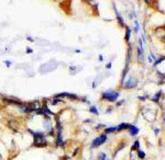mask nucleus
I'll return each mask as SVG.
<instances>
[{
  "instance_id": "f257e3e1",
  "label": "nucleus",
  "mask_w": 165,
  "mask_h": 160,
  "mask_svg": "<svg viewBox=\"0 0 165 160\" xmlns=\"http://www.w3.org/2000/svg\"><path fill=\"white\" fill-rule=\"evenodd\" d=\"M34 135V145L38 147H43L46 145V139L42 133H33Z\"/></svg>"
},
{
  "instance_id": "f03ea898",
  "label": "nucleus",
  "mask_w": 165,
  "mask_h": 160,
  "mask_svg": "<svg viewBox=\"0 0 165 160\" xmlns=\"http://www.w3.org/2000/svg\"><path fill=\"white\" fill-rule=\"evenodd\" d=\"M103 97L109 101H116L119 97V93L115 92V91H106L103 93Z\"/></svg>"
},
{
  "instance_id": "7ed1b4c3",
  "label": "nucleus",
  "mask_w": 165,
  "mask_h": 160,
  "mask_svg": "<svg viewBox=\"0 0 165 160\" xmlns=\"http://www.w3.org/2000/svg\"><path fill=\"white\" fill-rule=\"evenodd\" d=\"M106 140H107V136H106V135L100 136V137H98L97 139H95L93 142V147H97V146L103 145V144L105 143Z\"/></svg>"
},
{
  "instance_id": "20e7f679",
  "label": "nucleus",
  "mask_w": 165,
  "mask_h": 160,
  "mask_svg": "<svg viewBox=\"0 0 165 160\" xmlns=\"http://www.w3.org/2000/svg\"><path fill=\"white\" fill-rule=\"evenodd\" d=\"M138 133H139V128L137 127V126H130V134L132 136L137 135Z\"/></svg>"
},
{
  "instance_id": "39448f33",
  "label": "nucleus",
  "mask_w": 165,
  "mask_h": 160,
  "mask_svg": "<svg viewBox=\"0 0 165 160\" xmlns=\"http://www.w3.org/2000/svg\"><path fill=\"white\" fill-rule=\"evenodd\" d=\"M117 128L118 130H125V128H130V125L129 124H120L119 126H117Z\"/></svg>"
},
{
  "instance_id": "423d86ee",
  "label": "nucleus",
  "mask_w": 165,
  "mask_h": 160,
  "mask_svg": "<svg viewBox=\"0 0 165 160\" xmlns=\"http://www.w3.org/2000/svg\"><path fill=\"white\" fill-rule=\"evenodd\" d=\"M99 160H108L107 159V155H106L105 153H101L99 156Z\"/></svg>"
},
{
  "instance_id": "0eeeda50",
  "label": "nucleus",
  "mask_w": 165,
  "mask_h": 160,
  "mask_svg": "<svg viewBox=\"0 0 165 160\" xmlns=\"http://www.w3.org/2000/svg\"><path fill=\"white\" fill-rule=\"evenodd\" d=\"M117 130L116 127H110V128H107L106 130V134H108V133H112V132H115V130Z\"/></svg>"
},
{
  "instance_id": "6e6552de",
  "label": "nucleus",
  "mask_w": 165,
  "mask_h": 160,
  "mask_svg": "<svg viewBox=\"0 0 165 160\" xmlns=\"http://www.w3.org/2000/svg\"><path fill=\"white\" fill-rule=\"evenodd\" d=\"M90 112L94 113V114H98V110L95 108V106H91V108H90Z\"/></svg>"
},
{
  "instance_id": "1a4fd4ad",
  "label": "nucleus",
  "mask_w": 165,
  "mask_h": 160,
  "mask_svg": "<svg viewBox=\"0 0 165 160\" xmlns=\"http://www.w3.org/2000/svg\"><path fill=\"white\" fill-rule=\"evenodd\" d=\"M139 157H140V158H144L145 157L144 153H143V151H141V150L139 151Z\"/></svg>"
},
{
  "instance_id": "9d476101",
  "label": "nucleus",
  "mask_w": 165,
  "mask_h": 160,
  "mask_svg": "<svg viewBox=\"0 0 165 160\" xmlns=\"http://www.w3.org/2000/svg\"><path fill=\"white\" fill-rule=\"evenodd\" d=\"M129 36H130V29H127V40H129Z\"/></svg>"
},
{
  "instance_id": "9b49d317",
  "label": "nucleus",
  "mask_w": 165,
  "mask_h": 160,
  "mask_svg": "<svg viewBox=\"0 0 165 160\" xmlns=\"http://www.w3.org/2000/svg\"><path fill=\"white\" fill-rule=\"evenodd\" d=\"M32 52H33V50H31V48H27V54H31Z\"/></svg>"
},
{
  "instance_id": "f8f14e48",
  "label": "nucleus",
  "mask_w": 165,
  "mask_h": 160,
  "mask_svg": "<svg viewBox=\"0 0 165 160\" xmlns=\"http://www.w3.org/2000/svg\"><path fill=\"white\" fill-rule=\"evenodd\" d=\"M5 64H6V65L8 66V67H9V66L11 65V63H10V62H8V60H6V62H5Z\"/></svg>"
},
{
  "instance_id": "ddd939ff",
  "label": "nucleus",
  "mask_w": 165,
  "mask_h": 160,
  "mask_svg": "<svg viewBox=\"0 0 165 160\" xmlns=\"http://www.w3.org/2000/svg\"><path fill=\"white\" fill-rule=\"evenodd\" d=\"M110 67H111V63H109V64L107 65V68H110Z\"/></svg>"
},
{
  "instance_id": "4468645a",
  "label": "nucleus",
  "mask_w": 165,
  "mask_h": 160,
  "mask_svg": "<svg viewBox=\"0 0 165 160\" xmlns=\"http://www.w3.org/2000/svg\"><path fill=\"white\" fill-rule=\"evenodd\" d=\"M0 158H1V155H0Z\"/></svg>"
}]
</instances>
